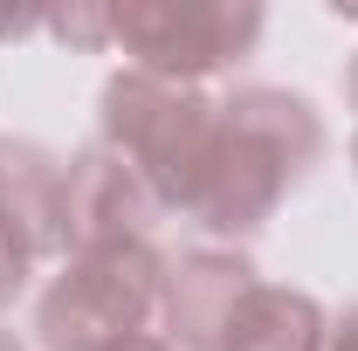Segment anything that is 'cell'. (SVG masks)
I'll use <instances>...</instances> for the list:
<instances>
[{
  "instance_id": "obj_1",
  "label": "cell",
  "mask_w": 358,
  "mask_h": 351,
  "mask_svg": "<svg viewBox=\"0 0 358 351\" xmlns=\"http://www.w3.org/2000/svg\"><path fill=\"white\" fill-rule=\"evenodd\" d=\"M324 117L310 96L275 83H241L214 110V145H207V173L186 200V220H200L221 248H241L248 234H262L275 207L324 166Z\"/></svg>"
},
{
  "instance_id": "obj_2",
  "label": "cell",
  "mask_w": 358,
  "mask_h": 351,
  "mask_svg": "<svg viewBox=\"0 0 358 351\" xmlns=\"http://www.w3.org/2000/svg\"><path fill=\"white\" fill-rule=\"evenodd\" d=\"M214 110H221V96H207V89L166 83V76H145V69H110L96 89V145L131 159L166 214H186L193 186L207 173Z\"/></svg>"
},
{
  "instance_id": "obj_3",
  "label": "cell",
  "mask_w": 358,
  "mask_h": 351,
  "mask_svg": "<svg viewBox=\"0 0 358 351\" xmlns=\"http://www.w3.org/2000/svg\"><path fill=\"white\" fill-rule=\"evenodd\" d=\"M166 289V255L152 241L62 255L35 303V345L42 351H117L124 338H145Z\"/></svg>"
},
{
  "instance_id": "obj_4",
  "label": "cell",
  "mask_w": 358,
  "mask_h": 351,
  "mask_svg": "<svg viewBox=\"0 0 358 351\" xmlns=\"http://www.w3.org/2000/svg\"><path fill=\"white\" fill-rule=\"evenodd\" d=\"M262 28V0H117L110 7V48H124V69L186 89L248 62Z\"/></svg>"
},
{
  "instance_id": "obj_5",
  "label": "cell",
  "mask_w": 358,
  "mask_h": 351,
  "mask_svg": "<svg viewBox=\"0 0 358 351\" xmlns=\"http://www.w3.org/2000/svg\"><path fill=\"white\" fill-rule=\"evenodd\" d=\"M159 220H166V207H159V193L138 179L131 159H117V152L96 145V138H90L83 152H69V166H62V255L152 241Z\"/></svg>"
},
{
  "instance_id": "obj_6",
  "label": "cell",
  "mask_w": 358,
  "mask_h": 351,
  "mask_svg": "<svg viewBox=\"0 0 358 351\" xmlns=\"http://www.w3.org/2000/svg\"><path fill=\"white\" fill-rule=\"evenodd\" d=\"M262 282V268L241 248H186L179 262H166V289H159V338L173 351H227L234 310L248 303V289Z\"/></svg>"
},
{
  "instance_id": "obj_7",
  "label": "cell",
  "mask_w": 358,
  "mask_h": 351,
  "mask_svg": "<svg viewBox=\"0 0 358 351\" xmlns=\"http://www.w3.org/2000/svg\"><path fill=\"white\" fill-rule=\"evenodd\" d=\"M62 166L42 138H0V241L28 262H62Z\"/></svg>"
},
{
  "instance_id": "obj_8",
  "label": "cell",
  "mask_w": 358,
  "mask_h": 351,
  "mask_svg": "<svg viewBox=\"0 0 358 351\" xmlns=\"http://www.w3.org/2000/svg\"><path fill=\"white\" fill-rule=\"evenodd\" d=\"M324 345H331L324 303L289 282H255L227 331V351H324Z\"/></svg>"
},
{
  "instance_id": "obj_9",
  "label": "cell",
  "mask_w": 358,
  "mask_h": 351,
  "mask_svg": "<svg viewBox=\"0 0 358 351\" xmlns=\"http://www.w3.org/2000/svg\"><path fill=\"white\" fill-rule=\"evenodd\" d=\"M42 35H55L62 48H110V7L103 0H69V7H48V28Z\"/></svg>"
},
{
  "instance_id": "obj_10",
  "label": "cell",
  "mask_w": 358,
  "mask_h": 351,
  "mask_svg": "<svg viewBox=\"0 0 358 351\" xmlns=\"http://www.w3.org/2000/svg\"><path fill=\"white\" fill-rule=\"evenodd\" d=\"M28 275H35V262H28V255H14V248L0 241V310H7L21 289H28Z\"/></svg>"
},
{
  "instance_id": "obj_11",
  "label": "cell",
  "mask_w": 358,
  "mask_h": 351,
  "mask_svg": "<svg viewBox=\"0 0 358 351\" xmlns=\"http://www.w3.org/2000/svg\"><path fill=\"white\" fill-rule=\"evenodd\" d=\"M48 28V7H0V42H21V35H42Z\"/></svg>"
},
{
  "instance_id": "obj_12",
  "label": "cell",
  "mask_w": 358,
  "mask_h": 351,
  "mask_svg": "<svg viewBox=\"0 0 358 351\" xmlns=\"http://www.w3.org/2000/svg\"><path fill=\"white\" fill-rule=\"evenodd\" d=\"M324 351H358V303H345V317H331V345Z\"/></svg>"
},
{
  "instance_id": "obj_13",
  "label": "cell",
  "mask_w": 358,
  "mask_h": 351,
  "mask_svg": "<svg viewBox=\"0 0 358 351\" xmlns=\"http://www.w3.org/2000/svg\"><path fill=\"white\" fill-rule=\"evenodd\" d=\"M117 351H173V345H166L159 331H145V338H124V345H117Z\"/></svg>"
},
{
  "instance_id": "obj_14",
  "label": "cell",
  "mask_w": 358,
  "mask_h": 351,
  "mask_svg": "<svg viewBox=\"0 0 358 351\" xmlns=\"http://www.w3.org/2000/svg\"><path fill=\"white\" fill-rule=\"evenodd\" d=\"M0 351H28V338H21V331H14L7 317H0Z\"/></svg>"
},
{
  "instance_id": "obj_15",
  "label": "cell",
  "mask_w": 358,
  "mask_h": 351,
  "mask_svg": "<svg viewBox=\"0 0 358 351\" xmlns=\"http://www.w3.org/2000/svg\"><path fill=\"white\" fill-rule=\"evenodd\" d=\"M345 96H352V110H358V55H352V69H345Z\"/></svg>"
},
{
  "instance_id": "obj_16",
  "label": "cell",
  "mask_w": 358,
  "mask_h": 351,
  "mask_svg": "<svg viewBox=\"0 0 358 351\" xmlns=\"http://www.w3.org/2000/svg\"><path fill=\"white\" fill-rule=\"evenodd\" d=\"M352 173H358V131H352Z\"/></svg>"
}]
</instances>
